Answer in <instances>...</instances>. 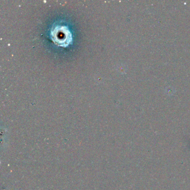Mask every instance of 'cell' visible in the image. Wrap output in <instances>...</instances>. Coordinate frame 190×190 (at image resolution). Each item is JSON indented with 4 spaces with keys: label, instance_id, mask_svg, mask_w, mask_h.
Listing matches in <instances>:
<instances>
[{
    "label": "cell",
    "instance_id": "1",
    "mask_svg": "<svg viewBox=\"0 0 190 190\" xmlns=\"http://www.w3.org/2000/svg\"><path fill=\"white\" fill-rule=\"evenodd\" d=\"M51 38L57 46L67 47L72 41V35L67 26H57L51 31Z\"/></svg>",
    "mask_w": 190,
    "mask_h": 190
}]
</instances>
